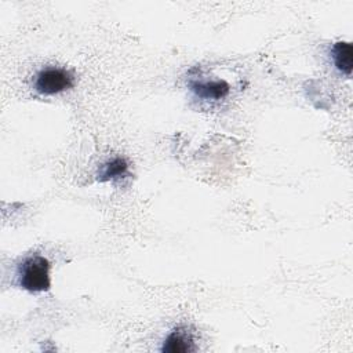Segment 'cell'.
Listing matches in <instances>:
<instances>
[{"mask_svg":"<svg viewBox=\"0 0 353 353\" xmlns=\"http://www.w3.org/2000/svg\"><path fill=\"white\" fill-rule=\"evenodd\" d=\"M18 283L30 292L50 290V262L40 255L26 258L18 268Z\"/></svg>","mask_w":353,"mask_h":353,"instance_id":"1","label":"cell"},{"mask_svg":"<svg viewBox=\"0 0 353 353\" xmlns=\"http://www.w3.org/2000/svg\"><path fill=\"white\" fill-rule=\"evenodd\" d=\"M73 74L63 68L41 69L34 79L33 88L43 95H54L62 92L73 85Z\"/></svg>","mask_w":353,"mask_h":353,"instance_id":"2","label":"cell"},{"mask_svg":"<svg viewBox=\"0 0 353 353\" xmlns=\"http://www.w3.org/2000/svg\"><path fill=\"white\" fill-rule=\"evenodd\" d=\"M193 350H194L193 338L188 331L182 328H176L171 331L161 347V352L164 353H188Z\"/></svg>","mask_w":353,"mask_h":353,"instance_id":"3","label":"cell"},{"mask_svg":"<svg viewBox=\"0 0 353 353\" xmlns=\"http://www.w3.org/2000/svg\"><path fill=\"white\" fill-rule=\"evenodd\" d=\"M190 90L204 99H221L229 92V84L226 81H192Z\"/></svg>","mask_w":353,"mask_h":353,"instance_id":"4","label":"cell"},{"mask_svg":"<svg viewBox=\"0 0 353 353\" xmlns=\"http://www.w3.org/2000/svg\"><path fill=\"white\" fill-rule=\"evenodd\" d=\"M332 59L335 66L346 73H352V66H353V47L350 43L346 41H339L332 47Z\"/></svg>","mask_w":353,"mask_h":353,"instance_id":"5","label":"cell"},{"mask_svg":"<svg viewBox=\"0 0 353 353\" xmlns=\"http://www.w3.org/2000/svg\"><path fill=\"white\" fill-rule=\"evenodd\" d=\"M128 171V164L124 159L121 157H114L113 160L108 161L99 175H98V179L101 182H105V181H110V179H116V178H123Z\"/></svg>","mask_w":353,"mask_h":353,"instance_id":"6","label":"cell"}]
</instances>
